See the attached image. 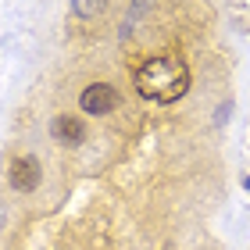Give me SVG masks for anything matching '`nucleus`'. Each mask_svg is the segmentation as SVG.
Masks as SVG:
<instances>
[{"label": "nucleus", "instance_id": "f257e3e1", "mask_svg": "<svg viewBox=\"0 0 250 250\" xmlns=\"http://www.w3.org/2000/svg\"><path fill=\"white\" fill-rule=\"evenodd\" d=\"M136 89H140L143 100H154V104H172L189 89V68L172 58V54H161V58H150L136 68Z\"/></svg>", "mask_w": 250, "mask_h": 250}, {"label": "nucleus", "instance_id": "f03ea898", "mask_svg": "<svg viewBox=\"0 0 250 250\" xmlns=\"http://www.w3.org/2000/svg\"><path fill=\"white\" fill-rule=\"evenodd\" d=\"M79 104H83L86 115H107V111H115V104H118V89L107 86V83H93L79 97Z\"/></svg>", "mask_w": 250, "mask_h": 250}, {"label": "nucleus", "instance_id": "7ed1b4c3", "mask_svg": "<svg viewBox=\"0 0 250 250\" xmlns=\"http://www.w3.org/2000/svg\"><path fill=\"white\" fill-rule=\"evenodd\" d=\"M36 183H40V165L29 161V157H18V161L11 165V186L25 193V189L36 186Z\"/></svg>", "mask_w": 250, "mask_h": 250}, {"label": "nucleus", "instance_id": "20e7f679", "mask_svg": "<svg viewBox=\"0 0 250 250\" xmlns=\"http://www.w3.org/2000/svg\"><path fill=\"white\" fill-rule=\"evenodd\" d=\"M54 136L64 140V143H83V122H79V118H68V115L54 118Z\"/></svg>", "mask_w": 250, "mask_h": 250}]
</instances>
